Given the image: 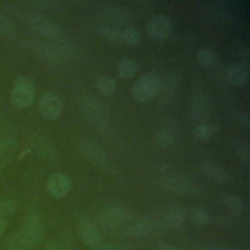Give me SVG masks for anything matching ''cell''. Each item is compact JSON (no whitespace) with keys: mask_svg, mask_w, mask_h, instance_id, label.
<instances>
[{"mask_svg":"<svg viewBox=\"0 0 250 250\" xmlns=\"http://www.w3.org/2000/svg\"><path fill=\"white\" fill-rule=\"evenodd\" d=\"M0 6L7 12L15 15L25 22L34 32L47 40H62L63 28L53 19L39 13H30L10 2H1Z\"/></svg>","mask_w":250,"mask_h":250,"instance_id":"1","label":"cell"},{"mask_svg":"<svg viewBox=\"0 0 250 250\" xmlns=\"http://www.w3.org/2000/svg\"><path fill=\"white\" fill-rule=\"evenodd\" d=\"M134 220L131 209L121 204H111L103 208L97 216V227L102 232L120 234Z\"/></svg>","mask_w":250,"mask_h":250,"instance_id":"2","label":"cell"},{"mask_svg":"<svg viewBox=\"0 0 250 250\" xmlns=\"http://www.w3.org/2000/svg\"><path fill=\"white\" fill-rule=\"evenodd\" d=\"M23 45L34 54V56L50 63L66 62L72 54L71 48L65 43L61 42V40L40 41L36 39H26Z\"/></svg>","mask_w":250,"mask_h":250,"instance_id":"3","label":"cell"},{"mask_svg":"<svg viewBox=\"0 0 250 250\" xmlns=\"http://www.w3.org/2000/svg\"><path fill=\"white\" fill-rule=\"evenodd\" d=\"M35 98L36 89L32 78L25 75L17 77L10 93L11 103L18 108H26L33 104Z\"/></svg>","mask_w":250,"mask_h":250,"instance_id":"4","label":"cell"},{"mask_svg":"<svg viewBox=\"0 0 250 250\" xmlns=\"http://www.w3.org/2000/svg\"><path fill=\"white\" fill-rule=\"evenodd\" d=\"M161 84V77L154 73L148 72L142 75L132 87L133 98L142 104H147L157 97Z\"/></svg>","mask_w":250,"mask_h":250,"instance_id":"5","label":"cell"},{"mask_svg":"<svg viewBox=\"0 0 250 250\" xmlns=\"http://www.w3.org/2000/svg\"><path fill=\"white\" fill-rule=\"evenodd\" d=\"M39 113L47 120L53 121L61 116L63 109L62 98L54 92H44L37 101Z\"/></svg>","mask_w":250,"mask_h":250,"instance_id":"6","label":"cell"},{"mask_svg":"<svg viewBox=\"0 0 250 250\" xmlns=\"http://www.w3.org/2000/svg\"><path fill=\"white\" fill-rule=\"evenodd\" d=\"M181 83V71L177 68L169 69L163 78H161L160 89L158 92V102L162 106L170 104L180 86Z\"/></svg>","mask_w":250,"mask_h":250,"instance_id":"7","label":"cell"},{"mask_svg":"<svg viewBox=\"0 0 250 250\" xmlns=\"http://www.w3.org/2000/svg\"><path fill=\"white\" fill-rule=\"evenodd\" d=\"M19 230H21V232L25 236V238H27L33 247L42 241L45 234L43 221L36 213L27 214Z\"/></svg>","mask_w":250,"mask_h":250,"instance_id":"8","label":"cell"},{"mask_svg":"<svg viewBox=\"0 0 250 250\" xmlns=\"http://www.w3.org/2000/svg\"><path fill=\"white\" fill-rule=\"evenodd\" d=\"M173 27V21L167 15L158 14L151 17L147 21L146 32L151 40L159 42L170 36Z\"/></svg>","mask_w":250,"mask_h":250,"instance_id":"9","label":"cell"},{"mask_svg":"<svg viewBox=\"0 0 250 250\" xmlns=\"http://www.w3.org/2000/svg\"><path fill=\"white\" fill-rule=\"evenodd\" d=\"M76 232L82 243L88 247L95 248L104 243V233L90 220H81L76 227Z\"/></svg>","mask_w":250,"mask_h":250,"instance_id":"10","label":"cell"},{"mask_svg":"<svg viewBox=\"0 0 250 250\" xmlns=\"http://www.w3.org/2000/svg\"><path fill=\"white\" fill-rule=\"evenodd\" d=\"M28 146L35 155L45 161H55L58 157L56 146L43 135H32L28 140Z\"/></svg>","mask_w":250,"mask_h":250,"instance_id":"11","label":"cell"},{"mask_svg":"<svg viewBox=\"0 0 250 250\" xmlns=\"http://www.w3.org/2000/svg\"><path fill=\"white\" fill-rule=\"evenodd\" d=\"M79 149L82 154L95 166L100 169H105L108 166V161L105 153L100 146L93 140L83 138L78 143Z\"/></svg>","mask_w":250,"mask_h":250,"instance_id":"12","label":"cell"},{"mask_svg":"<svg viewBox=\"0 0 250 250\" xmlns=\"http://www.w3.org/2000/svg\"><path fill=\"white\" fill-rule=\"evenodd\" d=\"M161 187L173 193L177 194H194L197 187L189 179L181 175H169L161 180Z\"/></svg>","mask_w":250,"mask_h":250,"instance_id":"13","label":"cell"},{"mask_svg":"<svg viewBox=\"0 0 250 250\" xmlns=\"http://www.w3.org/2000/svg\"><path fill=\"white\" fill-rule=\"evenodd\" d=\"M71 188V179L67 175L60 172L50 175L46 182V189L55 199L63 198L70 191Z\"/></svg>","mask_w":250,"mask_h":250,"instance_id":"14","label":"cell"},{"mask_svg":"<svg viewBox=\"0 0 250 250\" xmlns=\"http://www.w3.org/2000/svg\"><path fill=\"white\" fill-rule=\"evenodd\" d=\"M19 139L15 129L11 126L0 128V161L9 160L18 148Z\"/></svg>","mask_w":250,"mask_h":250,"instance_id":"15","label":"cell"},{"mask_svg":"<svg viewBox=\"0 0 250 250\" xmlns=\"http://www.w3.org/2000/svg\"><path fill=\"white\" fill-rule=\"evenodd\" d=\"M153 222L147 217L134 219L119 234L122 237H142L149 234L153 229Z\"/></svg>","mask_w":250,"mask_h":250,"instance_id":"16","label":"cell"},{"mask_svg":"<svg viewBox=\"0 0 250 250\" xmlns=\"http://www.w3.org/2000/svg\"><path fill=\"white\" fill-rule=\"evenodd\" d=\"M191 116L194 120L204 121L209 115V100L202 90H196L191 99Z\"/></svg>","mask_w":250,"mask_h":250,"instance_id":"17","label":"cell"},{"mask_svg":"<svg viewBox=\"0 0 250 250\" xmlns=\"http://www.w3.org/2000/svg\"><path fill=\"white\" fill-rule=\"evenodd\" d=\"M81 111L84 117L92 124L99 123L101 124V127L104 126V120L103 119V108L96 99L87 98L81 105Z\"/></svg>","mask_w":250,"mask_h":250,"instance_id":"18","label":"cell"},{"mask_svg":"<svg viewBox=\"0 0 250 250\" xmlns=\"http://www.w3.org/2000/svg\"><path fill=\"white\" fill-rule=\"evenodd\" d=\"M200 169L202 173L212 182L217 183V184H227L229 181V175L228 172L218 165L217 163L210 161V160H205L201 162L200 164Z\"/></svg>","mask_w":250,"mask_h":250,"instance_id":"19","label":"cell"},{"mask_svg":"<svg viewBox=\"0 0 250 250\" xmlns=\"http://www.w3.org/2000/svg\"><path fill=\"white\" fill-rule=\"evenodd\" d=\"M227 80L233 86L243 87L249 79V68L241 63H232L227 68Z\"/></svg>","mask_w":250,"mask_h":250,"instance_id":"20","label":"cell"},{"mask_svg":"<svg viewBox=\"0 0 250 250\" xmlns=\"http://www.w3.org/2000/svg\"><path fill=\"white\" fill-rule=\"evenodd\" d=\"M186 210L182 206L169 207L164 214V223L171 229H179L186 223Z\"/></svg>","mask_w":250,"mask_h":250,"instance_id":"21","label":"cell"},{"mask_svg":"<svg viewBox=\"0 0 250 250\" xmlns=\"http://www.w3.org/2000/svg\"><path fill=\"white\" fill-rule=\"evenodd\" d=\"M177 138V132L173 126L163 125L158 128L154 134V144L159 148H168L174 145Z\"/></svg>","mask_w":250,"mask_h":250,"instance_id":"22","label":"cell"},{"mask_svg":"<svg viewBox=\"0 0 250 250\" xmlns=\"http://www.w3.org/2000/svg\"><path fill=\"white\" fill-rule=\"evenodd\" d=\"M196 61L199 65L205 68H213L219 64L218 54L211 48L204 47L198 50Z\"/></svg>","mask_w":250,"mask_h":250,"instance_id":"23","label":"cell"},{"mask_svg":"<svg viewBox=\"0 0 250 250\" xmlns=\"http://www.w3.org/2000/svg\"><path fill=\"white\" fill-rule=\"evenodd\" d=\"M33 247L18 229L7 238L5 250H31Z\"/></svg>","mask_w":250,"mask_h":250,"instance_id":"24","label":"cell"},{"mask_svg":"<svg viewBox=\"0 0 250 250\" xmlns=\"http://www.w3.org/2000/svg\"><path fill=\"white\" fill-rule=\"evenodd\" d=\"M222 202L233 215H239L244 211V202L240 197L232 193L225 192L221 195Z\"/></svg>","mask_w":250,"mask_h":250,"instance_id":"25","label":"cell"},{"mask_svg":"<svg viewBox=\"0 0 250 250\" xmlns=\"http://www.w3.org/2000/svg\"><path fill=\"white\" fill-rule=\"evenodd\" d=\"M95 32L104 40L112 44H121V31L110 25H99Z\"/></svg>","mask_w":250,"mask_h":250,"instance_id":"26","label":"cell"},{"mask_svg":"<svg viewBox=\"0 0 250 250\" xmlns=\"http://www.w3.org/2000/svg\"><path fill=\"white\" fill-rule=\"evenodd\" d=\"M137 71H138V64L132 59L122 60L117 66V72L122 79L128 80L135 77V75L137 74Z\"/></svg>","mask_w":250,"mask_h":250,"instance_id":"27","label":"cell"},{"mask_svg":"<svg viewBox=\"0 0 250 250\" xmlns=\"http://www.w3.org/2000/svg\"><path fill=\"white\" fill-rule=\"evenodd\" d=\"M95 87L100 93L105 96H111L116 89L114 80L107 75L98 76L95 80Z\"/></svg>","mask_w":250,"mask_h":250,"instance_id":"28","label":"cell"},{"mask_svg":"<svg viewBox=\"0 0 250 250\" xmlns=\"http://www.w3.org/2000/svg\"><path fill=\"white\" fill-rule=\"evenodd\" d=\"M141 33L135 27H128L121 31V44L129 47H135L141 43Z\"/></svg>","mask_w":250,"mask_h":250,"instance_id":"29","label":"cell"},{"mask_svg":"<svg viewBox=\"0 0 250 250\" xmlns=\"http://www.w3.org/2000/svg\"><path fill=\"white\" fill-rule=\"evenodd\" d=\"M0 34L10 39L15 38L18 34V28L16 24L10 18L2 13H0Z\"/></svg>","mask_w":250,"mask_h":250,"instance_id":"30","label":"cell"},{"mask_svg":"<svg viewBox=\"0 0 250 250\" xmlns=\"http://www.w3.org/2000/svg\"><path fill=\"white\" fill-rule=\"evenodd\" d=\"M19 210V203L11 197L0 196V217L6 218L17 213Z\"/></svg>","mask_w":250,"mask_h":250,"instance_id":"31","label":"cell"},{"mask_svg":"<svg viewBox=\"0 0 250 250\" xmlns=\"http://www.w3.org/2000/svg\"><path fill=\"white\" fill-rule=\"evenodd\" d=\"M216 132L215 125L200 123L193 128V135L200 141H206L211 138Z\"/></svg>","mask_w":250,"mask_h":250,"instance_id":"32","label":"cell"},{"mask_svg":"<svg viewBox=\"0 0 250 250\" xmlns=\"http://www.w3.org/2000/svg\"><path fill=\"white\" fill-rule=\"evenodd\" d=\"M190 219L196 226H205L210 222V215L205 208L197 207L192 211Z\"/></svg>","mask_w":250,"mask_h":250,"instance_id":"33","label":"cell"},{"mask_svg":"<svg viewBox=\"0 0 250 250\" xmlns=\"http://www.w3.org/2000/svg\"><path fill=\"white\" fill-rule=\"evenodd\" d=\"M70 243H72L70 237L68 235H63L59 239L50 240L44 250H64V248Z\"/></svg>","mask_w":250,"mask_h":250,"instance_id":"34","label":"cell"},{"mask_svg":"<svg viewBox=\"0 0 250 250\" xmlns=\"http://www.w3.org/2000/svg\"><path fill=\"white\" fill-rule=\"evenodd\" d=\"M19 5L24 7H30L32 9H40V10H48L53 7V3L50 1H42V0H25L19 1Z\"/></svg>","mask_w":250,"mask_h":250,"instance_id":"35","label":"cell"},{"mask_svg":"<svg viewBox=\"0 0 250 250\" xmlns=\"http://www.w3.org/2000/svg\"><path fill=\"white\" fill-rule=\"evenodd\" d=\"M235 152L237 157L243 161L246 165L250 163V149L249 145L247 143H240L235 146Z\"/></svg>","mask_w":250,"mask_h":250,"instance_id":"36","label":"cell"},{"mask_svg":"<svg viewBox=\"0 0 250 250\" xmlns=\"http://www.w3.org/2000/svg\"><path fill=\"white\" fill-rule=\"evenodd\" d=\"M127 246L122 243L110 242V243H102L99 246L92 248V250H126Z\"/></svg>","mask_w":250,"mask_h":250,"instance_id":"37","label":"cell"},{"mask_svg":"<svg viewBox=\"0 0 250 250\" xmlns=\"http://www.w3.org/2000/svg\"><path fill=\"white\" fill-rule=\"evenodd\" d=\"M236 119L238 120V122L244 126L246 129H249L250 128V117H249V114L248 112L246 111H238L236 113Z\"/></svg>","mask_w":250,"mask_h":250,"instance_id":"38","label":"cell"},{"mask_svg":"<svg viewBox=\"0 0 250 250\" xmlns=\"http://www.w3.org/2000/svg\"><path fill=\"white\" fill-rule=\"evenodd\" d=\"M238 56H239V59L241 61V64L245 65L248 67V61H249V53H248V50L245 49V48H242L240 49L239 53H238Z\"/></svg>","mask_w":250,"mask_h":250,"instance_id":"39","label":"cell"},{"mask_svg":"<svg viewBox=\"0 0 250 250\" xmlns=\"http://www.w3.org/2000/svg\"><path fill=\"white\" fill-rule=\"evenodd\" d=\"M156 248H157V250H183L182 248H179L177 246L170 245V244H167V243H163V242L158 243L156 245Z\"/></svg>","mask_w":250,"mask_h":250,"instance_id":"40","label":"cell"},{"mask_svg":"<svg viewBox=\"0 0 250 250\" xmlns=\"http://www.w3.org/2000/svg\"><path fill=\"white\" fill-rule=\"evenodd\" d=\"M8 228V220L6 218L0 217V237L5 233Z\"/></svg>","mask_w":250,"mask_h":250,"instance_id":"41","label":"cell"},{"mask_svg":"<svg viewBox=\"0 0 250 250\" xmlns=\"http://www.w3.org/2000/svg\"><path fill=\"white\" fill-rule=\"evenodd\" d=\"M200 250H221V249L216 248V247H212V246H204Z\"/></svg>","mask_w":250,"mask_h":250,"instance_id":"42","label":"cell"},{"mask_svg":"<svg viewBox=\"0 0 250 250\" xmlns=\"http://www.w3.org/2000/svg\"><path fill=\"white\" fill-rule=\"evenodd\" d=\"M64 250H75V248L73 247L72 243H70V244H68V245L64 248Z\"/></svg>","mask_w":250,"mask_h":250,"instance_id":"43","label":"cell"},{"mask_svg":"<svg viewBox=\"0 0 250 250\" xmlns=\"http://www.w3.org/2000/svg\"><path fill=\"white\" fill-rule=\"evenodd\" d=\"M232 250H247V249H232Z\"/></svg>","mask_w":250,"mask_h":250,"instance_id":"44","label":"cell"}]
</instances>
